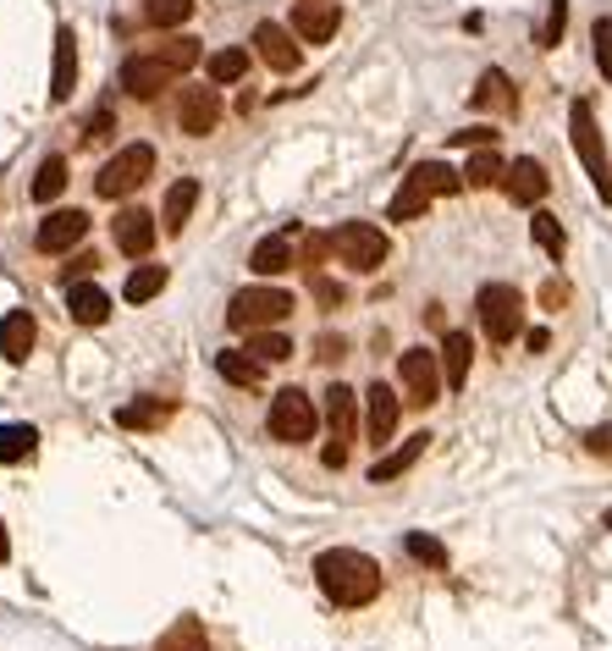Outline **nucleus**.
<instances>
[{
    "label": "nucleus",
    "instance_id": "cd10ccee",
    "mask_svg": "<svg viewBox=\"0 0 612 651\" xmlns=\"http://www.w3.org/2000/svg\"><path fill=\"white\" fill-rule=\"evenodd\" d=\"M216 370H221V381H232V386H259V376H266V365L248 359V348H227V354H216Z\"/></svg>",
    "mask_w": 612,
    "mask_h": 651
},
{
    "label": "nucleus",
    "instance_id": "412c9836",
    "mask_svg": "<svg viewBox=\"0 0 612 651\" xmlns=\"http://www.w3.org/2000/svg\"><path fill=\"white\" fill-rule=\"evenodd\" d=\"M248 271H254V277H282V271H293V237H287V232L259 237L254 255H248Z\"/></svg>",
    "mask_w": 612,
    "mask_h": 651
},
{
    "label": "nucleus",
    "instance_id": "4c0bfd02",
    "mask_svg": "<svg viewBox=\"0 0 612 651\" xmlns=\"http://www.w3.org/2000/svg\"><path fill=\"white\" fill-rule=\"evenodd\" d=\"M248 72V50L232 45V50H216L210 56V84H237V77Z\"/></svg>",
    "mask_w": 612,
    "mask_h": 651
},
{
    "label": "nucleus",
    "instance_id": "4468645a",
    "mask_svg": "<svg viewBox=\"0 0 612 651\" xmlns=\"http://www.w3.org/2000/svg\"><path fill=\"white\" fill-rule=\"evenodd\" d=\"M336 28H342L336 0H298V7H293V34H298L304 45H326Z\"/></svg>",
    "mask_w": 612,
    "mask_h": 651
},
{
    "label": "nucleus",
    "instance_id": "0eeeda50",
    "mask_svg": "<svg viewBox=\"0 0 612 651\" xmlns=\"http://www.w3.org/2000/svg\"><path fill=\"white\" fill-rule=\"evenodd\" d=\"M326 426H331V447L320 458H326V469H342L347 447H354V426H359V392L354 386L331 381V392H326Z\"/></svg>",
    "mask_w": 612,
    "mask_h": 651
},
{
    "label": "nucleus",
    "instance_id": "f8f14e48",
    "mask_svg": "<svg viewBox=\"0 0 612 651\" xmlns=\"http://www.w3.org/2000/svg\"><path fill=\"white\" fill-rule=\"evenodd\" d=\"M397 415H403V397H397L387 381H370V392H365V431H370V442H376V447H387V442H392Z\"/></svg>",
    "mask_w": 612,
    "mask_h": 651
},
{
    "label": "nucleus",
    "instance_id": "de8ad7c7",
    "mask_svg": "<svg viewBox=\"0 0 612 651\" xmlns=\"http://www.w3.org/2000/svg\"><path fill=\"white\" fill-rule=\"evenodd\" d=\"M111 133V111H95V122H89V138H106Z\"/></svg>",
    "mask_w": 612,
    "mask_h": 651
},
{
    "label": "nucleus",
    "instance_id": "c03bdc74",
    "mask_svg": "<svg viewBox=\"0 0 612 651\" xmlns=\"http://www.w3.org/2000/svg\"><path fill=\"white\" fill-rule=\"evenodd\" d=\"M453 144H464V149H469V144H475V149H491L497 133H491V127H464V133H453Z\"/></svg>",
    "mask_w": 612,
    "mask_h": 651
},
{
    "label": "nucleus",
    "instance_id": "6e6552de",
    "mask_svg": "<svg viewBox=\"0 0 612 651\" xmlns=\"http://www.w3.org/2000/svg\"><path fill=\"white\" fill-rule=\"evenodd\" d=\"M397 381H403V403H414V409H430V403L442 397V354H430V348H403V354H397Z\"/></svg>",
    "mask_w": 612,
    "mask_h": 651
},
{
    "label": "nucleus",
    "instance_id": "ea45409f",
    "mask_svg": "<svg viewBox=\"0 0 612 651\" xmlns=\"http://www.w3.org/2000/svg\"><path fill=\"white\" fill-rule=\"evenodd\" d=\"M590 45H596V66H601V77L612 84V17H596V28H590Z\"/></svg>",
    "mask_w": 612,
    "mask_h": 651
},
{
    "label": "nucleus",
    "instance_id": "a19ab883",
    "mask_svg": "<svg viewBox=\"0 0 612 651\" xmlns=\"http://www.w3.org/2000/svg\"><path fill=\"white\" fill-rule=\"evenodd\" d=\"M425 205H430V199H425L419 188H408V183H403V188H397V199L387 205V216H392V221H414V216H425Z\"/></svg>",
    "mask_w": 612,
    "mask_h": 651
},
{
    "label": "nucleus",
    "instance_id": "9d476101",
    "mask_svg": "<svg viewBox=\"0 0 612 651\" xmlns=\"http://www.w3.org/2000/svg\"><path fill=\"white\" fill-rule=\"evenodd\" d=\"M502 188H507V199L513 205H524V210H536L541 199H547V188H552V177H547V167L536 155H518L513 167H507V177H502Z\"/></svg>",
    "mask_w": 612,
    "mask_h": 651
},
{
    "label": "nucleus",
    "instance_id": "9b49d317",
    "mask_svg": "<svg viewBox=\"0 0 612 651\" xmlns=\"http://www.w3.org/2000/svg\"><path fill=\"white\" fill-rule=\"evenodd\" d=\"M83 232H89V216L83 210H50L34 232V249L39 255H66L72 243H83Z\"/></svg>",
    "mask_w": 612,
    "mask_h": 651
},
{
    "label": "nucleus",
    "instance_id": "58836bf2",
    "mask_svg": "<svg viewBox=\"0 0 612 651\" xmlns=\"http://www.w3.org/2000/svg\"><path fill=\"white\" fill-rule=\"evenodd\" d=\"M403 546H408V557H419V563H430V568H448V546L436 541V536H419V530H414Z\"/></svg>",
    "mask_w": 612,
    "mask_h": 651
},
{
    "label": "nucleus",
    "instance_id": "c756f323",
    "mask_svg": "<svg viewBox=\"0 0 612 651\" xmlns=\"http://www.w3.org/2000/svg\"><path fill=\"white\" fill-rule=\"evenodd\" d=\"M34 447H39L34 426H0V464H23L34 458Z\"/></svg>",
    "mask_w": 612,
    "mask_h": 651
},
{
    "label": "nucleus",
    "instance_id": "72a5a7b5",
    "mask_svg": "<svg viewBox=\"0 0 612 651\" xmlns=\"http://www.w3.org/2000/svg\"><path fill=\"white\" fill-rule=\"evenodd\" d=\"M155 56H160L171 72H188V66L199 61V39H188V34H171V39H160V45H155Z\"/></svg>",
    "mask_w": 612,
    "mask_h": 651
},
{
    "label": "nucleus",
    "instance_id": "aec40b11",
    "mask_svg": "<svg viewBox=\"0 0 612 651\" xmlns=\"http://www.w3.org/2000/svg\"><path fill=\"white\" fill-rule=\"evenodd\" d=\"M66 315H72L77 326H106V315H111V293L95 287V282H72V287H66Z\"/></svg>",
    "mask_w": 612,
    "mask_h": 651
},
{
    "label": "nucleus",
    "instance_id": "a211bd4d",
    "mask_svg": "<svg viewBox=\"0 0 612 651\" xmlns=\"http://www.w3.org/2000/svg\"><path fill=\"white\" fill-rule=\"evenodd\" d=\"M77 84V34L61 23L56 28V72H50V106H66Z\"/></svg>",
    "mask_w": 612,
    "mask_h": 651
},
{
    "label": "nucleus",
    "instance_id": "393cba45",
    "mask_svg": "<svg viewBox=\"0 0 612 651\" xmlns=\"http://www.w3.org/2000/svg\"><path fill=\"white\" fill-rule=\"evenodd\" d=\"M469 100H475V111H513V106H518V100H513V84H507V72H497V66L480 72V84H475Z\"/></svg>",
    "mask_w": 612,
    "mask_h": 651
},
{
    "label": "nucleus",
    "instance_id": "f3484780",
    "mask_svg": "<svg viewBox=\"0 0 612 651\" xmlns=\"http://www.w3.org/2000/svg\"><path fill=\"white\" fill-rule=\"evenodd\" d=\"M155 232H160V226H155V216H149V210H122V216H117V226H111L117 249H122V255H133V260H144V255L155 249Z\"/></svg>",
    "mask_w": 612,
    "mask_h": 651
},
{
    "label": "nucleus",
    "instance_id": "a878e982",
    "mask_svg": "<svg viewBox=\"0 0 612 651\" xmlns=\"http://www.w3.org/2000/svg\"><path fill=\"white\" fill-rule=\"evenodd\" d=\"M469 359H475L469 332H448V343H442V376H448V386H453V392L469 381Z\"/></svg>",
    "mask_w": 612,
    "mask_h": 651
},
{
    "label": "nucleus",
    "instance_id": "e433bc0d",
    "mask_svg": "<svg viewBox=\"0 0 612 651\" xmlns=\"http://www.w3.org/2000/svg\"><path fill=\"white\" fill-rule=\"evenodd\" d=\"M248 354L259 365H282V359H293V343L282 332H248Z\"/></svg>",
    "mask_w": 612,
    "mask_h": 651
},
{
    "label": "nucleus",
    "instance_id": "1a4fd4ad",
    "mask_svg": "<svg viewBox=\"0 0 612 651\" xmlns=\"http://www.w3.org/2000/svg\"><path fill=\"white\" fill-rule=\"evenodd\" d=\"M271 437L277 442H309L315 437V426H320V415H315V397L309 392H298V386H282L277 397H271Z\"/></svg>",
    "mask_w": 612,
    "mask_h": 651
},
{
    "label": "nucleus",
    "instance_id": "c9c22d12",
    "mask_svg": "<svg viewBox=\"0 0 612 651\" xmlns=\"http://www.w3.org/2000/svg\"><path fill=\"white\" fill-rule=\"evenodd\" d=\"M144 17L155 28H183L194 17V0H144Z\"/></svg>",
    "mask_w": 612,
    "mask_h": 651
},
{
    "label": "nucleus",
    "instance_id": "7c9ffc66",
    "mask_svg": "<svg viewBox=\"0 0 612 651\" xmlns=\"http://www.w3.org/2000/svg\"><path fill=\"white\" fill-rule=\"evenodd\" d=\"M155 651H210L205 624H199V618H178V624H171V635H160Z\"/></svg>",
    "mask_w": 612,
    "mask_h": 651
},
{
    "label": "nucleus",
    "instance_id": "7ed1b4c3",
    "mask_svg": "<svg viewBox=\"0 0 612 651\" xmlns=\"http://www.w3.org/2000/svg\"><path fill=\"white\" fill-rule=\"evenodd\" d=\"M331 249H336V260H342L347 271L370 277V271H381V266H387L392 243H387V232H381V226H370V221H342V226L331 232Z\"/></svg>",
    "mask_w": 612,
    "mask_h": 651
},
{
    "label": "nucleus",
    "instance_id": "bb28decb",
    "mask_svg": "<svg viewBox=\"0 0 612 651\" xmlns=\"http://www.w3.org/2000/svg\"><path fill=\"white\" fill-rule=\"evenodd\" d=\"M166 420H171V403H160V397H138V403H127V409H117L122 431H155Z\"/></svg>",
    "mask_w": 612,
    "mask_h": 651
},
{
    "label": "nucleus",
    "instance_id": "c85d7f7f",
    "mask_svg": "<svg viewBox=\"0 0 612 651\" xmlns=\"http://www.w3.org/2000/svg\"><path fill=\"white\" fill-rule=\"evenodd\" d=\"M507 177V160L497 155V149H475L469 155V167H464V183L469 188H491V183H502Z\"/></svg>",
    "mask_w": 612,
    "mask_h": 651
},
{
    "label": "nucleus",
    "instance_id": "20e7f679",
    "mask_svg": "<svg viewBox=\"0 0 612 651\" xmlns=\"http://www.w3.org/2000/svg\"><path fill=\"white\" fill-rule=\"evenodd\" d=\"M287 315H293V293H282V287H243L227 304L232 332H271V326L287 320Z\"/></svg>",
    "mask_w": 612,
    "mask_h": 651
},
{
    "label": "nucleus",
    "instance_id": "dca6fc26",
    "mask_svg": "<svg viewBox=\"0 0 612 651\" xmlns=\"http://www.w3.org/2000/svg\"><path fill=\"white\" fill-rule=\"evenodd\" d=\"M166 84H171V66H166L160 56H133V61L122 66V89H127L133 100H155Z\"/></svg>",
    "mask_w": 612,
    "mask_h": 651
},
{
    "label": "nucleus",
    "instance_id": "79ce46f5",
    "mask_svg": "<svg viewBox=\"0 0 612 651\" xmlns=\"http://www.w3.org/2000/svg\"><path fill=\"white\" fill-rule=\"evenodd\" d=\"M563 23H568V0H552V7H547V28H541V45H547V50L563 39Z\"/></svg>",
    "mask_w": 612,
    "mask_h": 651
},
{
    "label": "nucleus",
    "instance_id": "39448f33",
    "mask_svg": "<svg viewBox=\"0 0 612 651\" xmlns=\"http://www.w3.org/2000/svg\"><path fill=\"white\" fill-rule=\"evenodd\" d=\"M475 315H480V332L491 343H513L518 326H524V293L507 287V282H486L475 293Z\"/></svg>",
    "mask_w": 612,
    "mask_h": 651
},
{
    "label": "nucleus",
    "instance_id": "6ab92c4d",
    "mask_svg": "<svg viewBox=\"0 0 612 651\" xmlns=\"http://www.w3.org/2000/svg\"><path fill=\"white\" fill-rule=\"evenodd\" d=\"M408 188H419L425 199H448V194H458L464 188V172H453L448 160H419V167L403 177Z\"/></svg>",
    "mask_w": 612,
    "mask_h": 651
},
{
    "label": "nucleus",
    "instance_id": "f704fd0d",
    "mask_svg": "<svg viewBox=\"0 0 612 651\" xmlns=\"http://www.w3.org/2000/svg\"><path fill=\"white\" fill-rule=\"evenodd\" d=\"M530 237L541 243V255H552V260H563V249H568V237H563L558 216H547V210H536V216H530Z\"/></svg>",
    "mask_w": 612,
    "mask_h": 651
},
{
    "label": "nucleus",
    "instance_id": "423d86ee",
    "mask_svg": "<svg viewBox=\"0 0 612 651\" xmlns=\"http://www.w3.org/2000/svg\"><path fill=\"white\" fill-rule=\"evenodd\" d=\"M149 172H155V149H149V144H127V149H117L106 167H100L95 194H100V199H122V194L144 188Z\"/></svg>",
    "mask_w": 612,
    "mask_h": 651
},
{
    "label": "nucleus",
    "instance_id": "2f4dec72",
    "mask_svg": "<svg viewBox=\"0 0 612 651\" xmlns=\"http://www.w3.org/2000/svg\"><path fill=\"white\" fill-rule=\"evenodd\" d=\"M160 287H166V266H138V271L122 282V298H127V304H149Z\"/></svg>",
    "mask_w": 612,
    "mask_h": 651
},
{
    "label": "nucleus",
    "instance_id": "a18cd8bd",
    "mask_svg": "<svg viewBox=\"0 0 612 651\" xmlns=\"http://www.w3.org/2000/svg\"><path fill=\"white\" fill-rule=\"evenodd\" d=\"M342 354H347V343H342V337H331V332L315 343V359H320V365H336Z\"/></svg>",
    "mask_w": 612,
    "mask_h": 651
},
{
    "label": "nucleus",
    "instance_id": "09e8293b",
    "mask_svg": "<svg viewBox=\"0 0 612 651\" xmlns=\"http://www.w3.org/2000/svg\"><path fill=\"white\" fill-rule=\"evenodd\" d=\"M547 343H552V337H547V332H541V326H536V332H524V348H530V354H541V348H547Z\"/></svg>",
    "mask_w": 612,
    "mask_h": 651
},
{
    "label": "nucleus",
    "instance_id": "ddd939ff",
    "mask_svg": "<svg viewBox=\"0 0 612 651\" xmlns=\"http://www.w3.org/2000/svg\"><path fill=\"white\" fill-rule=\"evenodd\" d=\"M178 127H183L188 138L216 133V127H221V95H216V89H183V100H178Z\"/></svg>",
    "mask_w": 612,
    "mask_h": 651
},
{
    "label": "nucleus",
    "instance_id": "3c124183",
    "mask_svg": "<svg viewBox=\"0 0 612 651\" xmlns=\"http://www.w3.org/2000/svg\"><path fill=\"white\" fill-rule=\"evenodd\" d=\"M601 525H607V530H612V508H607V519H601Z\"/></svg>",
    "mask_w": 612,
    "mask_h": 651
},
{
    "label": "nucleus",
    "instance_id": "f03ea898",
    "mask_svg": "<svg viewBox=\"0 0 612 651\" xmlns=\"http://www.w3.org/2000/svg\"><path fill=\"white\" fill-rule=\"evenodd\" d=\"M568 138H574V155L585 160V172H590L601 205H612V160H607V144H601V127H596L590 100H574V111H568Z\"/></svg>",
    "mask_w": 612,
    "mask_h": 651
},
{
    "label": "nucleus",
    "instance_id": "49530a36",
    "mask_svg": "<svg viewBox=\"0 0 612 651\" xmlns=\"http://www.w3.org/2000/svg\"><path fill=\"white\" fill-rule=\"evenodd\" d=\"M315 298H320V304H342V287L326 282V277H315Z\"/></svg>",
    "mask_w": 612,
    "mask_h": 651
},
{
    "label": "nucleus",
    "instance_id": "b1692460",
    "mask_svg": "<svg viewBox=\"0 0 612 651\" xmlns=\"http://www.w3.org/2000/svg\"><path fill=\"white\" fill-rule=\"evenodd\" d=\"M0 354H7L12 365H23L34 354V315L28 309H12L7 326H0Z\"/></svg>",
    "mask_w": 612,
    "mask_h": 651
},
{
    "label": "nucleus",
    "instance_id": "4be33fe9",
    "mask_svg": "<svg viewBox=\"0 0 612 651\" xmlns=\"http://www.w3.org/2000/svg\"><path fill=\"white\" fill-rule=\"evenodd\" d=\"M194 205H199V177H178V183L166 188L160 226H166V232H183V226H188V216H194Z\"/></svg>",
    "mask_w": 612,
    "mask_h": 651
},
{
    "label": "nucleus",
    "instance_id": "8fccbe9b",
    "mask_svg": "<svg viewBox=\"0 0 612 651\" xmlns=\"http://www.w3.org/2000/svg\"><path fill=\"white\" fill-rule=\"evenodd\" d=\"M12 557V541H7V525H0V563H7Z\"/></svg>",
    "mask_w": 612,
    "mask_h": 651
},
{
    "label": "nucleus",
    "instance_id": "37998d69",
    "mask_svg": "<svg viewBox=\"0 0 612 651\" xmlns=\"http://www.w3.org/2000/svg\"><path fill=\"white\" fill-rule=\"evenodd\" d=\"M585 447H590L596 458H612V426H590V431H585Z\"/></svg>",
    "mask_w": 612,
    "mask_h": 651
},
{
    "label": "nucleus",
    "instance_id": "f257e3e1",
    "mask_svg": "<svg viewBox=\"0 0 612 651\" xmlns=\"http://www.w3.org/2000/svg\"><path fill=\"white\" fill-rule=\"evenodd\" d=\"M315 580L336 607H370L381 597V563L354 546H331L315 557Z\"/></svg>",
    "mask_w": 612,
    "mask_h": 651
},
{
    "label": "nucleus",
    "instance_id": "2eb2a0df",
    "mask_svg": "<svg viewBox=\"0 0 612 651\" xmlns=\"http://www.w3.org/2000/svg\"><path fill=\"white\" fill-rule=\"evenodd\" d=\"M254 50H259V61L277 66V72H298V61H304V50L293 45V34L282 23H259L254 28Z\"/></svg>",
    "mask_w": 612,
    "mask_h": 651
},
{
    "label": "nucleus",
    "instance_id": "473e14b6",
    "mask_svg": "<svg viewBox=\"0 0 612 651\" xmlns=\"http://www.w3.org/2000/svg\"><path fill=\"white\" fill-rule=\"evenodd\" d=\"M61 188H66V160H61V155H45V167H39V177H34V199H39V205H56Z\"/></svg>",
    "mask_w": 612,
    "mask_h": 651
},
{
    "label": "nucleus",
    "instance_id": "5701e85b",
    "mask_svg": "<svg viewBox=\"0 0 612 651\" xmlns=\"http://www.w3.org/2000/svg\"><path fill=\"white\" fill-rule=\"evenodd\" d=\"M425 442H430V437L419 431V437H408L403 447H392L387 458H376V464H370V480H376V486H387V480H397V475H408V469H414V464L425 458Z\"/></svg>",
    "mask_w": 612,
    "mask_h": 651
}]
</instances>
